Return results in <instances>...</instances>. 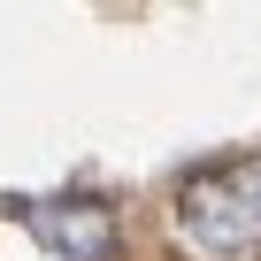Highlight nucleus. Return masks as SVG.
Returning a JSON list of instances; mask_svg holds the SVG:
<instances>
[{
    "label": "nucleus",
    "mask_w": 261,
    "mask_h": 261,
    "mask_svg": "<svg viewBox=\"0 0 261 261\" xmlns=\"http://www.w3.org/2000/svg\"><path fill=\"white\" fill-rule=\"evenodd\" d=\"M169 230L192 261H261V154L192 169L169 200Z\"/></svg>",
    "instance_id": "f257e3e1"
},
{
    "label": "nucleus",
    "mask_w": 261,
    "mask_h": 261,
    "mask_svg": "<svg viewBox=\"0 0 261 261\" xmlns=\"http://www.w3.org/2000/svg\"><path fill=\"white\" fill-rule=\"evenodd\" d=\"M23 223H31L62 261H108V253H115V215H108L100 200H39V207H23Z\"/></svg>",
    "instance_id": "f03ea898"
}]
</instances>
